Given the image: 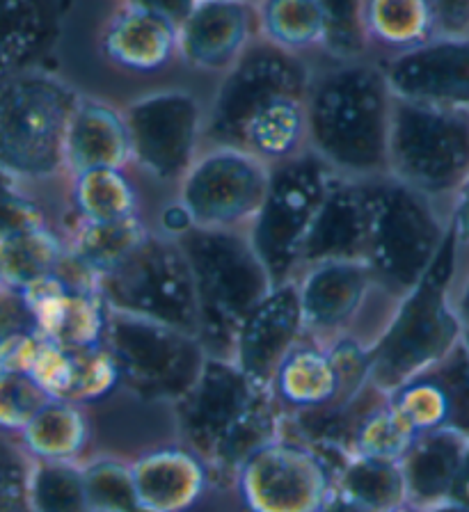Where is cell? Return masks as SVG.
<instances>
[{
	"label": "cell",
	"mask_w": 469,
	"mask_h": 512,
	"mask_svg": "<svg viewBox=\"0 0 469 512\" xmlns=\"http://www.w3.org/2000/svg\"><path fill=\"white\" fill-rule=\"evenodd\" d=\"M314 60L257 39L206 101L204 147H238L270 167L305 154Z\"/></svg>",
	"instance_id": "obj_1"
},
{
	"label": "cell",
	"mask_w": 469,
	"mask_h": 512,
	"mask_svg": "<svg viewBox=\"0 0 469 512\" xmlns=\"http://www.w3.org/2000/svg\"><path fill=\"white\" fill-rule=\"evenodd\" d=\"M392 108L378 58H321L307 92V147L348 179L385 176Z\"/></svg>",
	"instance_id": "obj_2"
},
{
	"label": "cell",
	"mask_w": 469,
	"mask_h": 512,
	"mask_svg": "<svg viewBox=\"0 0 469 512\" xmlns=\"http://www.w3.org/2000/svg\"><path fill=\"white\" fill-rule=\"evenodd\" d=\"M179 439L225 474L282 435L284 414L270 387L250 380L232 359H206L188 394L174 403Z\"/></svg>",
	"instance_id": "obj_3"
},
{
	"label": "cell",
	"mask_w": 469,
	"mask_h": 512,
	"mask_svg": "<svg viewBox=\"0 0 469 512\" xmlns=\"http://www.w3.org/2000/svg\"><path fill=\"white\" fill-rule=\"evenodd\" d=\"M193 275L197 336L209 357L232 359L236 334L273 288L248 231L188 229L179 238Z\"/></svg>",
	"instance_id": "obj_4"
},
{
	"label": "cell",
	"mask_w": 469,
	"mask_h": 512,
	"mask_svg": "<svg viewBox=\"0 0 469 512\" xmlns=\"http://www.w3.org/2000/svg\"><path fill=\"white\" fill-rule=\"evenodd\" d=\"M78 96L51 67L0 83V174L33 190L67 181L65 140Z\"/></svg>",
	"instance_id": "obj_5"
},
{
	"label": "cell",
	"mask_w": 469,
	"mask_h": 512,
	"mask_svg": "<svg viewBox=\"0 0 469 512\" xmlns=\"http://www.w3.org/2000/svg\"><path fill=\"white\" fill-rule=\"evenodd\" d=\"M367 263L389 293L403 298L415 288L451 236L449 208L433 202L394 176L367 179Z\"/></svg>",
	"instance_id": "obj_6"
},
{
	"label": "cell",
	"mask_w": 469,
	"mask_h": 512,
	"mask_svg": "<svg viewBox=\"0 0 469 512\" xmlns=\"http://www.w3.org/2000/svg\"><path fill=\"white\" fill-rule=\"evenodd\" d=\"M453 236L424 279L405 293L387 330L371 350V382L392 391L440 362L463 339L465 327L451 304Z\"/></svg>",
	"instance_id": "obj_7"
},
{
	"label": "cell",
	"mask_w": 469,
	"mask_h": 512,
	"mask_svg": "<svg viewBox=\"0 0 469 512\" xmlns=\"http://www.w3.org/2000/svg\"><path fill=\"white\" fill-rule=\"evenodd\" d=\"M387 174L449 208L469 176V110L394 96Z\"/></svg>",
	"instance_id": "obj_8"
},
{
	"label": "cell",
	"mask_w": 469,
	"mask_h": 512,
	"mask_svg": "<svg viewBox=\"0 0 469 512\" xmlns=\"http://www.w3.org/2000/svg\"><path fill=\"white\" fill-rule=\"evenodd\" d=\"M296 284L305 334L323 346L355 341L373 350L401 302L367 261L316 263L300 272Z\"/></svg>",
	"instance_id": "obj_9"
},
{
	"label": "cell",
	"mask_w": 469,
	"mask_h": 512,
	"mask_svg": "<svg viewBox=\"0 0 469 512\" xmlns=\"http://www.w3.org/2000/svg\"><path fill=\"white\" fill-rule=\"evenodd\" d=\"M122 110L131 140V170L174 195L204 149L206 103L184 87H163L135 96Z\"/></svg>",
	"instance_id": "obj_10"
},
{
	"label": "cell",
	"mask_w": 469,
	"mask_h": 512,
	"mask_svg": "<svg viewBox=\"0 0 469 512\" xmlns=\"http://www.w3.org/2000/svg\"><path fill=\"white\" fill-rule=\"evenodd\" d=\"M103 346L117 362L126 387L172 405L195 387L209 359L197 334L113 309Z\"/></svg>",
	"instance_id": "obj_11"
},
{
	"label": "cell",
	"mask_w": 469,
	"mask_h": 512,
	"mask_svg": "<svg viewBox=\"0 0 469 512\" xmlns=\"http://www.w3.org/2000/svg\"><path fill=\"white\" fill-rule=\"evenodd\" d=\"M99 288L113 311L197 334L193 275L177 238L151 229L119 266L99 277Z\"/></svg>",
	"instance_id": "obj_12"
},
{
	"label": "cell",
	"mask_w": 469,
	"mask_h": 512,
	"mask_svg": "<svg viewBox=\"0 0 469 512\" xmlns=\"http://www.w3.org/2000/svg\"><path fill=\"white\" fill-rule=\"evenodd\" d=\"M335 176L337 172L309 149L270 167L264 206L248 234L273 284L296 279L302 243Z\"/></svg>",
	"instance_id": "obj_13"
},
{
	"label": "cell",
	"mask_w": 469,
	"mask_h": 512,
	"mask_svg": "<svg viewBox=\"0 0 469 512\" xmlns=\"http://www.w3.org/2000/svg\"><path fill=\"white\" fill-rule=\"evenodd\" d=\"M344 462L282 432L236 469V490L248 512H325Z\"/></svg>",
	"instance_id": "obj_14"
},
{
	"label": "cell",
	"mask_w": 469,
	"mask_h": 512,
	"mask_svg": "<svg viewBox=\"0 0 469 512\" xmlns=\"http://www.w3.org/2000/svg\"><path fill=\"white\" fill-rule=\"evenodd\" d=\"M270 165L238 147H204L174 188L190 227L250 231L264 206Z\"/></svg>",
	"instance_id": "obj_15"
},
{
	"label": "cell",
	"mask_w": 469,
	"mask_h": 512,
	"mask_svg": "<svg viewBox=\"0 0 469 512\" xmlns=\"http://www.w3.org/2000/svg\"><path fill=\"white\" fill-rule=\"evenodd\" d=\"M371 384V350L355 341L332 346L302 336L277 368L270 391L284 419L348 403Z\"/></svg>",
	"instance_id": "obj_16"
},
{
	"label": "cell",
	"mask_w": 469,
	"mask_h": 512,
	"mask_svg": "<svg viewBox=\"0 0 469 512\" xmlns=\"http://www.w3.org/2000/svg\"><path fill=\"white\" fill-rule=\"evenodd\" d=\"M83 407L92 428L90 458L106 455L133 464L156 448L181 442L174 405L135 394L126 384Z\"/></svg>",
	"instance_id": "obj_17"
},
{
	"label": "cell",
	"mask_w": 469,
	"mask_h": 512,
	"mask_svg": "<svg viewBox=\"0 0 469 512\" xmlns=\"http://www.w3.org/2000/svg\"><path fill=\"white\" fill-rule=\"evenodd\" d=\"M257 39V7L250 0H197L179 26V64L222 78Z\"/></svg>",
	"instance_id": "obj_18"
},
{
	"label": "cell",
	"mask_w": 469,
	"mask_h": 512,
	"mask_svg": "<svg viewBox=\"0 0 469 512\" xmlns=\"http://www.w3.org/2000/svg\"><path fill=\"white\" fill-rule=\"evenodd\" d=\"M380 62L396 99L469 110V35H437Z\"/></svg>",
	"instance_id": "obj_19"
},
{
	"label": "cell",
	"mask_w": 469,
	"mask_h": 512,
	"mask_svg": "<svg viewBox=\"0 0 469 512\" xmlns=\"http://www.w3.org/2000/svg\"><path fill=\"white\" fill-rule=\"evenodd\" d=\"M389 403L417 435L458 430L469 435V350L465 341L440 362L389 391Z\"/></svg>",
	"instance_id": "obj_20"
},
{
	"label": "cell",
	"mask_w": 469,
	"mask_h": 512,
	"mask_svg": "<svg viewBox=\"0 0 469 512\" xmlns=\"http://www.w3.org/2000/svg\"><path fill=\"white\" fill-rule=\"evenodd\" d=\"M101 60L131 76H158L179 62V23L133 0H122L101 23Z\"/></svg>",
	"instance_id": "obj_21"
},
{
	"label": "cell",
	"mask_w": 469,
	"mask_h": 512,
	"mask_svg": "<svg viewBox=\"0 0 469 512\" xmlns=\"http://www.w3.org/2000/svg\"><path fill=\"white\" fill-rule=\"evenodd\" d=\"M305 336L296 279L275 284L236 334L232 362L261 387H270L277 368Z\"/></svg>",
	"instance_id": "obj_22"
},
{
	"label": "cell",
	"mask_w": 469,
	"mask_h": 512,
	"mask_svg": "<svg viewBox=\"0 0 469 512\" xmlns=\"http://www.w3.org/2000/svg\"><path fill=\"white\" fill-rule=\"evenodd\" d=\"M367 181L337 174L302 243L298 275L309 266L328 261H367L369 245ZM296 275V277H298Z\"/></svg>",
	"instance_id": "obj_23"
},
{
	"label": "cell",
	"mask_w": 469,
	"mask_h": 512,
	"mask_svg": "<svg viewBox=\"0 0 469 512\" xmlns=\"http://www.w3.org/2000/svg\"><path fill=\"white\" fill-rule=\"evenodd\" d=\"M69 10L71 0H0V83L49 67Z\"/></svg>",
	"instance_id": "obj_24"
},
{
	"label": "cell",
	"mask_w": 469,
	"mask_h": 512,
	"mask_svg": "<svg viewBox=\"0 0 469 512\" xmlns=\"http://www.w3.org/2000/svg\"><path fill=\"white\" fill-rule=\"evenodd\" d=\"M142 506L161 512H188L220 478L232 476L213 467L184 442L156 448L131 464Z\"/></svg>",
	"instance_id": "obj_25"
},
{
	"label": "cell",
	"mask_w": 469,
	"mask_h": 512,
	"mask_svg": "<svg viewBox=\"0 0 469 512\" xmlns=\"http://www.w3.org/2000/svg\"><path fill=\"white\" fill-rule=\"evenodd\" d=\"M67 176L92 167H131L124 110L101 96H78L65 140Z\"/></svg>",
	"instance_id": "obj_26"
},
{
	"label": "cell",
	"mask_w": 469,
	"mask_h": 512,
	"mask_svg": "<svg viewBox=\"0 0 469 512\" xmlns=\"http://www.w3.org/2000/svg\"><path fill=\"white\" fill-rule=\"evenodd\" d=\"M467 446L469 435L458 430H435L419 435L401 460L408 503L428 510L437 503L449 501Z\"/></svg>",
	"instance_id": "obj_27"
},
{
	"label": "cell",
	"mask_w": 469,
	"mask_h": 512,
	"mask_svg": "<svg viewBox=\"0 0 469 512\" xmlns=\"http://www.w3.org/2000/svg\"><path fill=\"white\" fill-rule=\"evenodd\" d=\"M138 179L131 167H92L69 174L67 204L74 222H117L138 215L149 218Z\"/></svg>",
	"instance_id": "obj_28"
},
{
	"label": "cell",
	"mask_w": 469,
	"mask_h": 512,
	"mask_svg": "<svg viewBox=\"0 0 469 512\" xmlns=\"http://www.w3.org/2000/svg\"><path fill=\"white\" fill-rule=\"evenodd\" d=\"M362 26L378 60L408 53L442 35L433 0H364Z\"/></svg>",
	"instance_id": "obj_29"
},
{
	"label": "cell",
	"mask_w": 469,
	"mask_h": 512,
	"mask_svg": "<svg viewBox=\"0 0 469 512\" xmlns=\"http://www.w3.org/2000/svg\"><path fill=\"white\" fill-rule=\"evenodd\" d=\"M33 462L83 464L92 453V428L85 407L51 398L17 437Z\"/></svg>",
	"instance_id": "obj_30"
},
{
	"label": "cell",
	"mask_w": 469,
	"mask_h": 512,
	"mask_svg": "<svg viewBox=\"0 0 469 512\" xmlns=\"http://www.w3.org/2000/svg\"><path fill=\"white\" fill-rule=\"evenodd\" d=\"M408 503L401 462L348 458L325 512H392Z\"/></svg>",
	"instance_id": "obj_31"
},
{
	"label": "cell",
	"mask_w": 469,
	"mask_h": 512,
	"mask_svg": "<svg viewBox=\"0 0 469 512\" xmlns=\"http://www.w3.org/2000/svg\"><path fill=\"white\" fill-rule=\"evenodd\" d=\"M259 39L286 53L312 58L323 53L328 19L321 0H254Z\"/></svg>",
	"instance_id": "obj_32"
},
{
	"label": "cell",
	"mask_w": 469,
	"mask_h": 512,
	"mask_svg": "<svg viewBox=\"0 0 469 512\" xmlns=\"http://www.w3.org/2000/svg\"><path fill=\"white\" fill-rule=\"evenodd\" d=\"M67 238L53 224L21 229L0 238V279L5 288L23 291L39 279L55 275L67 261Z\"/></svg>",
	"instance_id": "obj_33"
},
{
	"label": "cell",
	"mask_w": 469,
	"mask_h": 512,
	"mask_svg": "<svg viewBox=\"0 0 469 512\" xmlns=\"http://www.w3.org/2000/svg\"><path fill=\"white\" fill-rule=\"evenodd\" d=\"M151 229L154 227L145 215L117 222H74L65 231L67 250L71 259L99 282V277L119 266Z\"/></svg>",
	"instance_id": "obj_34"
},
{
	"label": "cell",
	"mask_w": 469,
	"mask_h": 512,
	"mask_svg": "<svg viewBox=\"0 0 469 512\" xmlns=\"http://www.w3.org/2000/svg\"><path fill=\"white\" fill-rule=\"evenodd\" d=\"M417 432L389 403V394L380 396L369 407L364 419L357 426L351 444V458H373L401 462L412 444L417 442Z\"/></svg>",
	"instance_id": "obj_35"
},
{
	"label": "cell",
	"mask_w": 469,
	"mask_h": 512,
	"mask_svg": "<svg viewBox=\"0 0 469 512\" xmlns=\"http://www.w3.org/2000/svg\"><path fill=\"white\" fill-rule=\"evenodd\" d=\"M28 499L30 512H94L83 464L33 462Z\"/></svg>",
	"instance_id": "obj_36"
},
{
	"label": "cell",
	"mask_w": 469,
	"mask_h": 512,
	"mask_svg": "<svg viewBox=\"0 0 469 512\" xmlns=\"http://www.w3.org/2000/svg\"><path fill=\"white\" fill-rule=\"evenodd\" d=\"M83 474L94 512H129L140 506L129 462L99 455L83 462Z\"/></svg>",
	"instance_id": "obj_37"
},
{
	"label": "cell",
	"mask_w": 469,
	"mask_h": 512,
	"mask_svg": "<svg viewBox=\"0 0 469 512\" xmlns=\"http://www.w3.org/2000/svg\"><path fill=\"white\" fill-rule=\"evenodd\" d=\"M321 5L325 10V19H328V39H325L321 58H373L362 26L364 0H321Z\"/></svg>",
	"instance_id": "obj_38"
},
{
	"label": "cell",
	"mask_w": 469,
	"mask_h": 512,
	"mask_svg": "<svg viewBox=\"0 0 469 512\" xmlns=\"http://www.w3.org/2000/svg\"><path fill=\"white\" fill-rule=\"evenodd\" d=\"M51 396L33 375L0 371V435L17 439Z\"/></svg>",
	"instance_id": "obj_39"
},
{
	"label": "cell",
	"mask_w": 469,
	"mask_h": 512,
	"mask_svg": "<svg viewBox=\"0 0 469 512\" xmlns=\"http://www.w3.org/2000/svg\"><path fill=\"white\" fill-rule=\"evenodd\" d=\"M30 469L33 460L17 439L0 435V512H30Z\"/></svg>",
	"instance_id": "obj_40"
},
{
	"label": "cell",
	"mask_w": 469,
	"mask_h": 512,
	"mask_svg": "<svg viewBox=\"0 0 469 512\" xmlns=\"http://www.w3.org/2000/svg\"><path fill=\"white\" fill-rule=\"evenodd\" d=\"M51 224L42 204L33 197V188L21 186L10 176L0 174V238L21 229Z\"/></svg>",
	"instance_id": "obj_41"
},
{
	"label": "cell",
	"mask_w": 469,
	"mask_h": 512,
	"mask_svg": "<svg viewBox=\"0 0 469 512\" xmlns=\"http://www.w3.org/2000/svg\"><path fill=\"white\" fill-rule=\"evenodd\" d=\"M451 304L463 327H469V250H456L453 245Z\"/></svg>",
	"instance_id": "obj_42"
},
{
	"label": "cell",
	"mask_w": 469,
	"mask_h": 512,
	"mask_svg": "<svg viewBox=\"0 0 469 512\" xmlns=\"http://www.w3.org/2000/svg\"><path fill=\"white\" fill-rule=\"evenodd\" d=\"M449 220L456 250H469V176L451 199Z\"/></svg>",
	"instance_id": "obj_43"
},
{
	"label": "cell",
	"mask_w": 469,
	"mask_h": 512,
	"mask_svg": "<svg viewBox=\"0 0 469 512\" xmlns=\"http://www.w3.org/2000/svg\"><path fill=\"white\" fill-rule=\"evenodd\" d=\"M442 35H469V0H433Z\"/></svg>",
	"instance_id": "obj_44"
},
{
	"label": "cell",
	"mask_w": 469,
	"mask_h": 512,
	"mask_svg": "<svg viewBox=\"0 0 469 512\" xmlns=\"http://www.w3.org/2000/svg\"><path fill=\"white\" fill-rule=\"evenodd\" d=\"M133 3H140L145 7H151V10L170 16L174 23L181 26V21H184L190 10L197 5V0H133Z\"/></svg>",
	"instance_id": "obj_45"
},
{
	"label": "cell",
	"mask_w": 469,
	"mask_h": 512,
	"mask_svg": "<svg viewBox=\"0 0 469 512\" xmlns=\"http://www.w3.org/2000/svg\"><path fill=\"white\" fill-rule=\"evenodd\" d=\"M449 501L460 503V506L469 508V446L465 451L463 462H460L458 476H456V480H453V490H451Z\"/></svg>",
	"instance_id": "obj_46"
},
{
	"label": "cell",
	"mask_w": 469,
	"mask_h": 512,
	"mask_svg": "<svg viewBox=\"0 0 469 512\" xmlns=\"http://www.w3.org/2000/svg\"><path fill=\"white\" fill-rule=\"evenodd\" d=\"M424 512H469V508L460 506V503H453V501H444V503H437V506L428 508Z\"/></svg>",
	"instance_id": "obj_47"
},
{
	"label": "cell",
	"mask_w": 469,
	"mask_h": 512,
	"mask_svg": "<svg viewBox=\"0 0 469 512\" xmlns=\"http://www.w3.org/2000/svg\"><path fill=\"white\" fill-rule=\"evenodd\" d=\"M392 512H424L421 508H417V506H412V503H403V506H399V508H394Z\"/></svg>",
	"instance_id": "obj_48"
},
{
	"label": "cell",
	"mask_w": 469,
	"mask_h": 512,
	"mask_svg": "<svg viewBox=\"0 0 469 512\" xmlns=\"http://www.w3.org/2000/svg\"><path fill=\"white\" fill-rule=\"evenodd\" d=\"M463 341H465V346H467V350H469V327L463 332Z\"/></svg>",
	"instance_id": "obj_49"
},
{
	"label": "cell",
	"mask_w": 469,
	"mask_h": 512,
	"mask_svg": "<svg viewBox=\"0 0 469 512\" xmlns=\"http://www.w3.org/2000/svg\"><path fill=\"white\" fill-rule=\"evenodd\" d=\"M3 288H5V286H3V279H0V291H3Z\"/></svg>",
	"instance_id": "obj_50"
},
{
	"label": "cell",
	"mask_w": 469,
	"mask_h": 512,
	"mask_svg": "<svg viewBox=\"0 0 469 512\" xmlns=\"http://www.w3.org/2000/svg\"><path fill=\"white\" fill-rule=\"evenodd\" d=\"M250 3H254V0H250Z\"/></svg>",
	"instance_id": "obj_51"
}]
</instances>
